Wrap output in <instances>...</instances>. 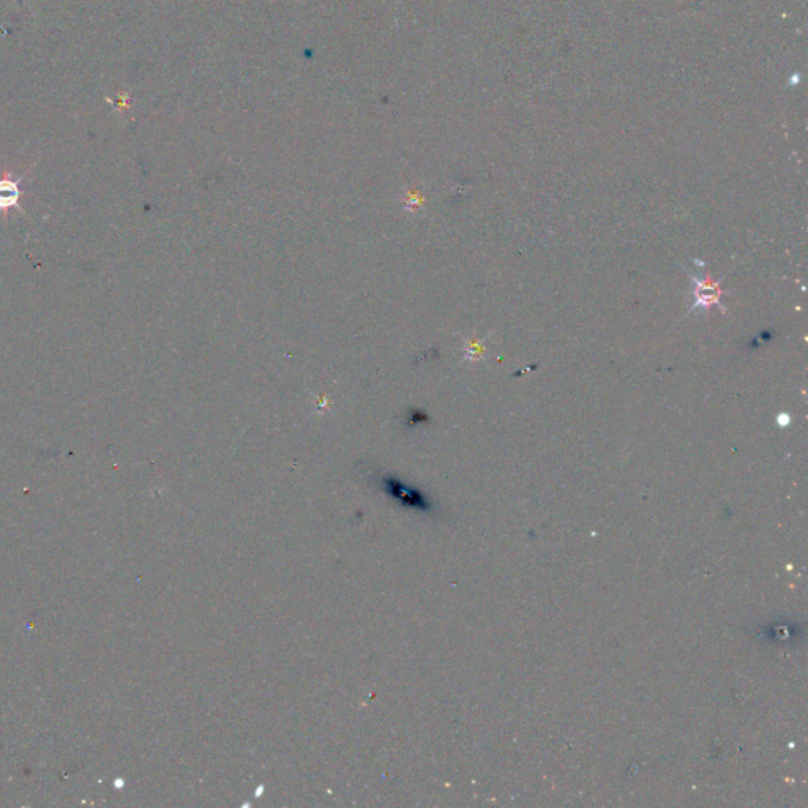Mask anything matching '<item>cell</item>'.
<instances>
[{
	"instance_id": "2",
	"label": "cell",
	"mask_w": 808,
	"mask_h": 808,
	"mask_svg": "<svg viewBox=\"0 0 808 808\" xmlns=\"http://www.w3.org/2000/svg\"><path fill=\"white\" fill-rule=\"evenodd\" d=\"M23 176L16 177L13 179L12 174H5L4 177H0V214L4 215L5 220L8 218V212L12 209H18L19 212H23L24 209L19 204V199H21V182H23Z\"/></svg>"
},
{
	"instance_id": "3",
	"label": "cell",
	"mask_w": 808,
	"mask_h": 808,
	"mask_svg": "<svg viewBox=\"0 0 808 808\" xmlns=\"http://www.w3.org/2000/svg\"><path fill=\"white\" fill-rule=\"evenodd\" d=\"M722 297V289L717 283L711 280H700L693 278V307L695 310H707V308L719 305Z\"/></svg>"
},
{
	"instance_id": "1",
	"label": "cell",
	"mask_w": 808,
	"mask_h": 808,
	"mask_svg": "<svg viewBox=\"0 0 808 808\" xmlns=\"http://www.w3.org/2000/svg\"><path fill=\"white\" fill-rule=\"evenodd\" d=\"M370 480L375 483L382 493L387 494L389 498H392L404 509L416 510V512L430 515V517H438L439 507L434 504L433 499L425 491L411 487V485L404 483L398 477L389 476V474H376V472H373V474H370Z\"/></svg>"
}]
</instances>
